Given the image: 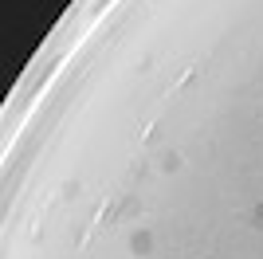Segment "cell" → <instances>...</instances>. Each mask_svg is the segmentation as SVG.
Listing matches in <instances>:
<instances>
[{"label": "cell", "mask_w": 263, "mask_h": 259, "mask_svg": "<svg viewBox=\"0 0 263 259\" xmlns=\"http://www.w3.org/2000/svg\"><path fill=\"white\" fill-rule=\"evenodd\" d=\"M130 251L134 255H149V251H154V236H149V232H134L130 236Z\"/></svg>", "instance_id": "1"}, {"label": "cell", "mask_w": 263, "mask_h": 259, "mask_svg": "<svg viewBox=\"0 0 263 259\" xmlns=\"http://www.w3.org/2000/svg\"><path fill=\"white\" fill-rule=\"evenodd\" d=\"M252 224H255V228H263V205H255V208H252Z\"/></svg>", "instance_id": "2"}]
</instances>
